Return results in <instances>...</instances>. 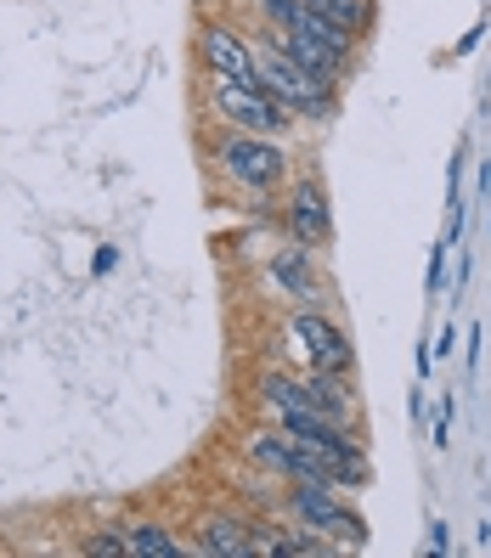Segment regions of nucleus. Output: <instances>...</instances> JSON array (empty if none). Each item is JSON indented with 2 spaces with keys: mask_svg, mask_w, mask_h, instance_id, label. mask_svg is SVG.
<instances>
[{
  "mask_svg": "<svg viewBox=\"0 0 491 558\" xmlns=\"http://www.w3.org/2000/svg\"><path fill=\"white\" fill-rule=\"evenodd\" d=\"M294 339L306 344V355H311V373L350 378V367H356V350H350V339H345V333H339V327L327 322L322 311H294Z\"/></svg>",
  "mask_w": 491,
  "mask_h": 558,
  "instance_id": "39448f33",
  "label": "nucleus"
},
{
  "mask_svg": "<svg viewBox=\"0 0 491 558\" xmlns=\"http://www.w3.org/2000/svg\"><path fill=\"white\" fill-rule=\"evenodd\" d=\"M254 69H260V85H266L288 113H306V119H327V113H334V85H322L316 74H306L283 46H266L254 57Z\"/></svg>",
  "mask_w": 491,
  "mask_h": 558,
  "instance_id": "f03ea898",
  "label": "nucleus"
},
{
  "mask_svg": "<svg viewBox=\"0 0 491 558\" xmlns=\"http://www.w3.org/2000/svg\"><path fill=\"white\" fill-rule=\"evenodd\" d=\"M277 35H283V28H277ZM288 35H306V40L339 51V57H350V62H356V40H362V35H350V28H339L334 17H322V12H311V7H300V17L288 23Z\"/></svg>",
  "mask_w": 491,
  "mask_h": 558,
  "instance_id": "9b49d317",
  "label": "nucleus"
},
{
  "mask_svg": "<svg viewBox=\"0 0 491 558\" xmlns=\"http://www.w3.org/2000/svg\"><path fill=\"white\" fill-rule=\"evenodd\" d=\"M288 238L300 248H322L334 238V209H327V192L316 181H300L288 198Z\"/></svg>",
  "mask_w": 491,
  "mask_h": 558,
  "instance_id": "423d86ee",
  "label": "nucleus"
},
{
  "mask_svg": "<svg viewBox=\"0 0 491 558\" xmlns=\"http://www.w3.org/2000/svg\"><path fill=\"white\" fill-rule=\"evenodd\" d=\"M204 62H209V74L215 80H232V85H260V69H254V51L232 35V28H204V40H199Z\"/></svg>",
  "mask_w": 491,
  "mask_h": 558,
  "instance_id": "0eeeda50",
  "label": "nucleus"
},
{
  "mask_svg": "<svg viewBox=\"0 0 491 558\" xmlns=\"http://www.w3.org/2000/svg\"><path fill=\"white\" fill-rule=\"evenodd\" d=\"M452 350H457V333L446 327V333H441V344H435V361H452Z\"/></svg>",
  "mask_w": 491,
  "mask_h": 558,
  "instance_id": "f3484780",
  "label": "nucleus"
},
{
  "mask_svg": "<svg viewBox=\"0 0 491 558\" xmlns=\"http://www.w3.org/2000/svg\"><path fill=\"white\" fill-rule=\"evenodd\" d=\"M254 463L260 469H272L283 480H316V463H311V451L294 440V435H254Z\"/></svg>",
  "mask_w": 491,
  "mask_h": 558,
  "instance_id": "6e6552de",
  "label": "nucleus"
},
{
  "mask_svg": "<svg viewBox=\"0 0 491 558\" xmlns=\"http://www.w3.org/2000/svg\"><path fill=\"white\" fill-rule=\"evenodd\" d=\"M300 7L306 0H260V17H266L272 28H288L294 17H300Z\"/></svg>",
  "mask_w": 491,
  "mask_h": 558,
  "instance_id": "dca6fc26",
  "label": "nucleus"
},
{
  "mask_svg": "<svg viewBox=\"0 0 491 558\" xmlns=\"http://www.w3.org/2000/svg\"><path fill=\"white\" fill-rule=\"evenodd\" d=\"M85 553H96V558H130V542H124V531H96L85 542Z\"/></svg>",
  "mask_w": 491,
  "mask_h": 558,
  "instance_id": "2eb2a0df",
  "label": "nucleus"
},
{
  "mask_svg": "<svg viewBox=\"0 0 491 558\" xmlns=\"http://www.w3.org/2000/svg\"><path fill=\"white\" fill-rule=\"evenodd\" d=\"M209 102H215V113H220L226 124L249 130V136H266V130L277 136V130H288V119H294L266 85H232V80H215V85H209Z\"/></svg>",
  "mask_w": 491,
  "mask_h": 558,
  "instance_id": "7ed1b4c3",
  "label": "nucleus"
},
{
  "mask_svg": "<svg viewBox=\"0 0 491 558\" xmlns=\"http://www.w3.org/2000/svg\"><path fill=\"white\" fill-rule=\"evenodd\" d=\"M311 12L334 17L339 28H350V35H362V28L373 23V0H306Z\"/></svg>",
  "mask_w": 491,
  "mask_h": 558,
  "instance_id": "4468645a",
  "label": "nucleus"
},
{
  "mask_svg": "<svg viewBox=\"0 0 491 558\" xmlns=\"http://www.w3.org/2000/svg\"><path fill=\"white\" fill-rule=\"evenodd\" d=\"M272 277H277V282L294 293V300H306V305H311V300H322L316 271L306 266V248H300V243H294V248H283V254L272 259Z\"/></svg>",
  "mask_w": 491,
  "mask_h": 558,
  "instance_id": "f8f14e48",
  "label": "nucleus"
},
{
  "mask_svg": "<svg viewBox=\"0 0 491 558\" xmlns=\"http://www.w3.org/2000/svg\"><path fill=\"white\" fill-rule=\"evenodd\" d=\"M199 553H226V558H249L254 553V524H243V519H204L199 524Z\"/></svg>",
  "mask_w": 491,
  "mask_h": 558,
  "instance_id": "9d476101",
  "label": "nucleus"
},
{
  "mask_svg": "<svg viewBox=\"0 0 491 558\" xmlns=\"http://www.w3.org/2000/svg\"><path fill=\"white\" fill-rule=\"evenodd\" d=\"M220 170L232 175L238 186H249V192H272L288 175V158H283V147L272 136H249L243 130V136L220 142Z\"/></svg>",
  "mask_w": 491,
  "mask_h": 558,
  "instance_id": "20e7f679",
  "label": "nucleus"
},
{
  "mask_svg": "<svg viewBox=\"0 0 491 558\" xmlns=\"http://www.w3.org/2000/svg\"><path fill=\"white\" fill-rule=\"evenodd\" d=\"M288 513L316 536H334L339 547H368V519L339 502L327 480H288Z\"/></svg>",
  "mask_w": 491,
  "mask_h": 558,
  "instance_id": "f257e3e1",
  "label": "nucleus"
},
{
  "mask_svg": "<svg viewBox=\"0 0 491 558\" xmlns=\"http://www.w3.org/2000/svg\"><path fill=\"white\" fill-rule=\"evenodd\" d=\"M452 542H446V524H430V553H446Z\"/></svg>",
  "mask_w": 491,
  "mask_h": 558,
  "instance_id": "a211bd4d",
  "label": "nucleus"
},
{
  "mask_svg": "<svg viewBox=\"0 0 491 558\" xmlns=\"http://www.w3.org/2000/svg\"><path fill=\"white\" fill-rule=\"evenodd\" d=\"M277 46H283L294 62H300L306 74H316L322 85H334V90H339V80L350 74V57L327 51V46H316V40H306V35H288V28H283V35H277Z\"/></svg>",
  "mask_w": 491,
  "mask_h": 558,
  "instance_id": "1a4fd4ad",
  "label": "nucleus"
},
{
  "mask_svg": "<svg viewBox=\"0 0 491 558\" xmlns=\"http://www.w3.org/2000/svg\"><path fill=\"white\" fill-rule=\"evenodd\" d=\"M124 542H130V558H181V542L164 524H130Z\"/></svg>",
  "mask_w": 491,
  "mask_h": 558,
  "instance_id": "ddd939ff",
  "label": "nucleus"
}]
</instances>
